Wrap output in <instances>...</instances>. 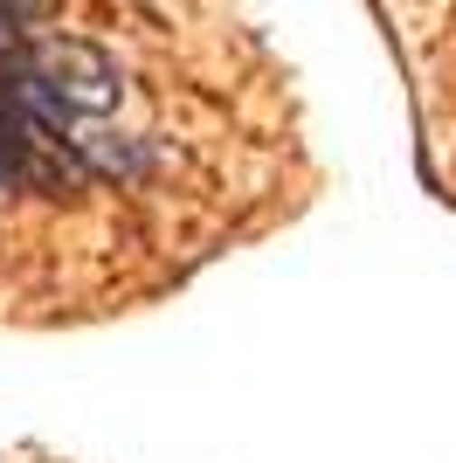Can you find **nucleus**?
Listing matches in <instances>:
<instances>
[{"instance_id":"1","label":"nucleus","mask_w":456,"mask_h":463,"mask_svg":"<svg viewBox=\"0 0 456 463\" xmlns=\"http://www.w3.org/2000/svg\"><path fill=\"white\" fill-rule=\"evenodd\" d=\"M14 49V14H7V0H0V56Z\"/></svg>"}]
</instances>
